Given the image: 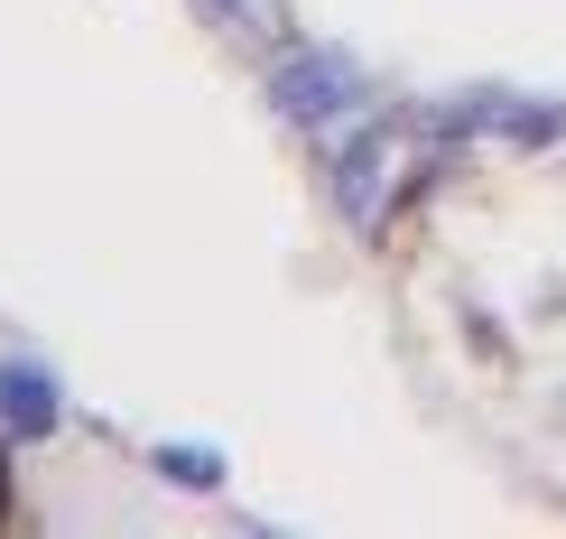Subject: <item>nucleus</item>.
I'll return each instance as SVG.
<instances>
[{"label":"nucleus","instance_id":"nucleus-2","mask_svg":"<svg viewBox=\"0 0 566 539\" xmlns=\"http://www.w3.org/2000/svg\"><path fill=\"white\" fill-rule=\"evenodd\" d=\"M270 93H279V112H289V122L325 131V122H344V112L363 103V75H353L335 46H289V56H279V75H270Z\"/></svg>","mask_w":566,"mask_h":539},{"label":"nucleus","instance_id":"nucleus-6","mask_svg":"<svg viewBox=\"0 0 566 539\" xmlns=\"http://www.w3.org/2000/svg\"><path fill=\"white\" fill-rule=\"evenodd\" d=\"M0 511H10V475H0Z\"/></svg>","mask_w":566,"mask_h":539},{"label":"nucleus","instance_id":"nucleus-3","mask_svg":"<svg viewBox=\"0 0 566 539\" xmlns=\"http://www.w3.org/2000/svg\"><path fill=\"white\" fill-rule=\"evenodd\" d=\"M46 428H56V382H46L38 363H0V437L38 447Z\"/></svg>","mask_w":566,"mask_h":539},{"label":"nucleus","instance_id":"nucleus-5","mask_svg":"<svg viewBox=\"0 0 566 539\" xmlns=\"http://www.w3.org/2000/svg\"><path fill=\"white\" fill-rule=\"evenodd\" d=\"M158 475H177L186 494H214L223 465H214V447H158Z\"/></svg>","mask_w":566,"mask_h":539},{"label":"nucleus","instance_id":"nucleus-4","mask_svg":"<svg viewBox=\"0 0 566 539\" xmlns=\"http://www.w3.org/2000/svg\"><path fill=\"white\" fill-rule=\"evenodd\" d=\"M455 122H474V131H502V139H521V149H530V139H548V131H557V112H538V103H511V93H474V103H464Z\"/></svg>","mask_w":566,"mask_h":539},{"label":"nucleus","instance_id":"nucleus-1","mask_svg":"<svg viewBox=\"0 0 566 539\" xmlns=\"http://www.w3.org/2000/svg\"><path fill=\"white\" fill-rule=\"evenodd\" d=\"M428 149H437L428 122H363V131H353L344 149H335V205H344L353 224H381L390 205L418 186Z\"/></svg>","mask_w":566,"mask_h":539}]
</instances>
